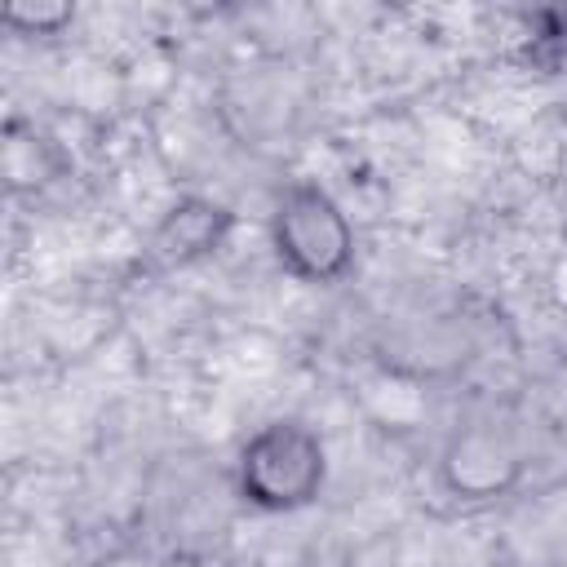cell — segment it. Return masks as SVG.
I'll list each match as a JSON object with an SVG mask.
<instances>
[{
  "instance_id": "2",
  "label": "cell",
  "mask_w": 567,
  "mask_h": 567,
  "mask_svg": "<svg viewBox=\"0 0 567 567\" xmlns=\"http://www.w3.org/2000/svg\"><path fill=\"white\" fill-rule=\"evenodd\" d=\"M266 239L279 270L310 288H332L354 266V226L341 199L315 177H292L275 190Z\"/></svg>"
},
{
  "instance_id": "6",
  "label": "cell",
  "mask_w": 567,
  "mask_h": 567,
  "mask_svg": "<svg viewBox=\"0 0 567 567\" xmlns=\"http://www.w3.org/2000/svg\"><path fill=\"white\" fill-rule=\"evenodd\" d=\"M4 27L22 31V35H58L66 22H75V4H62V0H9L0 9Z\"/></svg>"
},
{
  "instance_id": "3",
  "label": "cell",
  "mask_w": 567,
  "mask_h": 567,
  "mask_svg": "<svg viewBox=\"0 0 567 567\" xmlns=\"http://www.w3.org/2000/svg\"><path fill=\"white\" fill-rule=\"evenodd\" d=\"M527 470H532L527 447L509 425L496 421L452 425L434 456L439 492L456 505H496L523 487Z\"/></svg>"
},
{
  "instance_id": "5",
  "label": "cell",
  "mask_w": 567,
  "mask_h": 567,
  "mask_svg": "<svg viewBox=\"0 0 567 567\" xmlns=\"http://www.w3.org/2000/svg\"><path fill=\"white\" fill-rule=\"evenodd\" d=\"M4 173H9V190H35L44 182H53L58 173V151L44 133H35V124L13 120L9 124V142H4Z\"/></svg>"
},
{
  "instance_id": "4",
  "label": "cell",
  "mask_w": 567,
  "mask_h": 567,
  "mask_svg": "<svg viewBox=\"0 0 567 567\" xmlns=\"http://www.w3.org/2000/svg\"><path fill=\"white\" fill-rule=\"evenodd\" d=\"M235 226H239V217L226 199H217V195H177L151 221V230L142 239V266L151 275L195 270L230 244Z\"/></svg>"
},
{
  "instance_id": "1",
  "label": "cell",
  "mask_w": 567,
  "mask_h": 567,
  "mask_svg": "<svg viewBox=\"0 0 567 567\" xmlns=\"http://www.w3.org/2000/svg\"><path fill=\"white\" fill-rule=\"evenodd\" d=\"M230 478L235 496L257 514L310 509L328 487V443L301 416H270L244 434Z\"/></svg>"
},
{
  "instance_id": "7",
  "label": "cell",
  "mask_w": 567,
  "mask_h": 567,
  "mask_svg": "<svg viewBox=\"0 0 567 567\" xmlns=\"http://www.w3.org/2000/svg\"><path fill=\"white\" fill-rule=\"evenodd\" d=\"M487 567H523V563H514V558H501V563H487Z\"/></svg>"
}]
</instances>
